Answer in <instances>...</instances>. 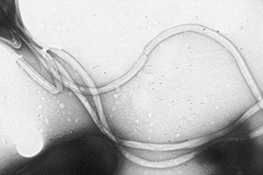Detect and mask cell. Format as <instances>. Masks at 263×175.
I'll return each instance as SVG.
<instances>
[{
  "label": "cell",
  "mask_w": 263,
  "mask_h": 175,
  "mask_svg": "<svg viewBox=\"0 0 263 175\" xmlns=\"http://www.w3.org/2000/svg\"><path fill=\"white\" fill-rule=\"evenodd\" d=\"M197 160L218 173H256L262 166V146L253 140L219 141L202 150Z\"/></svg>",
  "instance_id": "1"
},
{
  "label": "cell",
  "mask_w": 263,
  "mask_h": 175,
  "mask_svg": "<svg viewBox=\"0 0 263 175\" xmlns=\"http://www.w3.org/2000/svg\"><path fill=\"white\" fill-rule=\"evenodd\" d=\"M44 146V140L39 132L25 135L20 139L16 149L22 157L31 158L41 152Z\"/></svg>",
  "instance_id": "2"
},
{
  "label": "cell",
  "mask_w": 263,
  "mask_h": 175,
  "mask_svg": "<svg viewBox=\"0 0 263 175\" xmlns=\"http://www.w3.org/2000/svg\"><path fill=\"white\" fill-rule=\"evenodd\" d=\"M145 60L146 57L145 56H144V57H143L142 59L138 62V64L135 66V67L132 69L129 72H128L127 74L125 75L124 76L118 79V80L114 81L112 83L98 89L99 93H104V92H107L113 90L115 88L119 87L120 86L126 83L127 81H129L130 79L133 78L134 75L137 74V72L140 70L141 67H142V65L144 63V61Z\"/></svg>",
  "instance_id": "3"
},
{
  "label": "cell",
  "mask_w": 263,
  "mask_h": 175,
  "mask_svg": "<svg viewBox=\"0 0 263 175\" xmlns=\"http://www.w3.org/2000/svg\"><path fill=\"white\" fill-rule=\"evenodd\" d=\"M88 91L93 95L95 105H96L97 109L98 114L99 117L100 118L102 126H103L104 129L106 130V134L111 140H112L115 142H117L116 139H115L112 133H111L109 127H108L106 118L105 117L104 113L103 105H102L100 98L99 96L98 89H97V88H88Z\"/></svg>",
  "instance_id": "4"
},
{
  "label": "cell",
  "mask_w": 263,
  "mask_h": 175,
  "mask_svg": "<svg viewBox=\"0 0 263 175\" xmlns=\"http://www.w3.org/2000/svg\"><path fill=\"white\" fill-rule=\"evenodd\" d=\"M68 84L69 85H70L71 90L74 92L75 94L77 95L78 98L80 99L82 104L84 105L87 111L89 112L92 119H93L95 123L98 125V127L100 128L102 131L106 134V131L104 129L103 126H102L100 120H99L98 115L95 113L93 108L91 107V105L89 103V102L88 101L87 98L85 97L84 95L82 94L81 91L77 85H75L73 83H71L70 82H68Z\"/></svg>",
  "instance_id": "5"
}]
</instances>
